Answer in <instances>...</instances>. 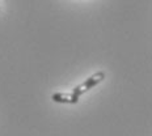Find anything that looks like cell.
<instances>
[{
    "mask_svg": "<svg viewBox=\"0 0 152 136\" xmlns=\"http://www.w3.org/2000/svg\"><path fill=\"white\" fill-rule=\"evenodd\" d=\"M51 100L58 103H71V105L79 102V97H76L72 93H54Z\"/></svg>",
    "mask_w": 152,
    "mask_h": 136,
    "instance_id": "7a4b0ae2",
    "label": "cell"
},
{
    "mask_svg": "<svg viewBox=\"0 0 152 136\" xmlns=\"http://www.w3.org/2000/svg\"><path fill=\"white\" fill-rule=\"evenodd\" d=\"M104 79H105V72H104V71L96 72V73H93L92 76H89L88 79H85V81H83L80 85L75 87V89L72 90V94H75L76 97L83 96L85 92L91 90L92 88H94L96 85H99L100 83H102Z\"/></svg>",
    "mask_w": 152,
    "mask_h": 136,
    "instance_id": "6da1fadb",
    "label": "cell"
}]
</instances>
